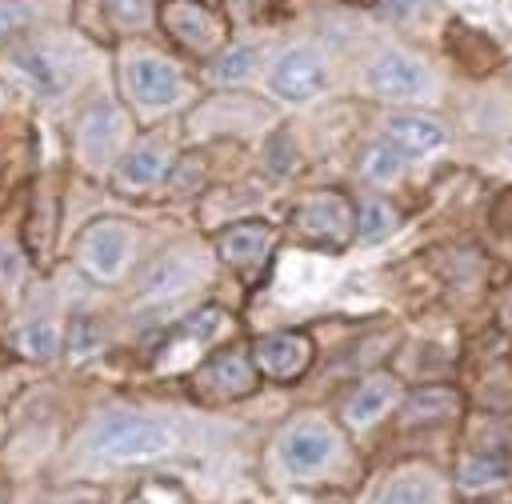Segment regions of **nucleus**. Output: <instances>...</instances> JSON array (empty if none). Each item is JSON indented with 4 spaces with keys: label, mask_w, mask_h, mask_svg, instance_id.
I'll return each mask as SVG.
<instances>
[{
    "label": "nucleus",
    "mask_w": 512,
    "mask_h": 504,
    "mask_svg": "<svg viewBox=\"0 0 512 504\" xmlns=\"http://www.w3.org/2000/svg\"><path fill=\"white\" fill-rule=\"evenodd\" d=\"M172 444H176V432H172L164 420L136 416V412H112V416L96 428V440H92V448H96L104 460H116V464L156 460V456H164Z\"/></svg>",
    "instance_id": "f257e3e1"
},
{
    "label": "nucleus",
    "mask_w": 512,
    "mask_h": 504,
    "mask_svg": "<svg viewBox=\"0 0 512 504\" xmlns=\"http://www.w3.org/2000/svg\"><path fill=\"white\" fill-rule=\"evenodd\" d=\"M324 84H328L324 56H320L316 48H308V44L288 48V52L272 64V72H268V88H272L280 100H288V104H308L312 96L324 92Z\"/></svg>",
    "instance_id": "f03ea898"
},
{
    "label": "nucleus",
    "mask_w": 512,
    "mask_h": 504,
    "mask_svg": "<svg viewBox=\"0 0 512 504\" xmlns=\"http://www.w3.org/2000/svg\"><path fill=\"white\" fill-rule=\"evenodd\" d=\"M364 80L376 96H388V100H416L428 92V68L404 52H380L368 64Z\"/></svg>",
    "instance_id": "7ed1b4c3"
},
{
    "label": "nucleus",
    "mask_w": 512,
    "mask_h": 504,
    "mask_svg": "<svg viewBox=\"0 0 512 504\" xmlns=\"http://www.w3.org/2000/svg\"><path fill=\"white\" fill-rule=\"evenodd\" d=\"M308 360H312V344L304 332H272L260 336L252 348V364L268 380H296L308 368Z\"/></svg>",
    "instance_id": "20e7f679"
},
{
    "label": "nucleus",
    "mask_w": 512,
    "mask_h": 504,
    "mask_svg": "<svg viewBox=\"0 0 512 504\" xmlns=\"http://www.w3.org/2000/svg\"><path fill=\"white\" fill-rule=\"evenodd\" d=\"M296 228L320 244H344L348 228H352V208L344 196L328 192V196H312L296 208Z\"/></svg>",
    "instance_id": "39448f33"
},
{
    "label": "nucleus",
    "mask_w": 512,
    "mask_h": 504,
    "mask_svg": "<svg viewBox=\"0 0 512 504\" xmlns=\"http://www.w3.org/2000/svg\"><path fill=\"white\" fill-rule=\"evenodd\" d=\"M124 80H128V92L148 108H164V104L180 100V72L160 56H136L124 72Z\"/></svg>",
    "instance_id": "423d86ee"
},
{
    "label": "nucleus",
    "mask_w": 512,
    "mask_h": 504,
    "mask_svg": "<svg viewBox=\"0 0 512 504\" xmlns=\"http://www.w3.org/2000/svg\"><path fill=\"white\" fill-rule=\"evenodd\" d=\"M336 456V436L320 424H296L280 436V460L288 472H316Z\"/></svg>",
    "instance_id": "0eeeda50"
},
{
    "label": "nucleus",
    "mask_w": 512,
    "mask_h": 504,
    "mask_svg": "<svg viewBox=\"0 0 512 504\" xmlns=\"http://www.w3.org/2000/svg\"><path fill=\"white\" fill-rule=\"evenodd\" d=\"M132 252V236L120 224H92L80 236V260L92 276H116Z\"/></svg>",
    "instance_id": "6e6552de"
},
{
    "label": "nucleus",
    "mask_w": 512,
    "mask_h": 504,
    "mask_svg": "<svg viewBox=\"0 0 512 504\" xmlns=\"http://www.w3.org/2000/svg\"><path fill=\"white\" fill-rule=\"evenodd\" d=\"M196 384L208 388V392H216V396H244V392H252L256 376H252L244 352H240V348H228V352H216V356L200 368Z\"/></svg>",
    "instance_id": "1a4fd4ad"
},
{
    "label": "nucleus",
    "mask_w": 512,
    "mask_h": 504,
    "mask_svg": "<svg viewBox=\"0 0 512 504\" xmlns=\"http://www.w3.org/2000/svg\"><path fill=\"white\" fill-rule=\"evenodd\" d=\"M160 20L172 28V36H180L192 48H208L220 36L216 16L204 4H196V0H168L164 12H160Z\"/></svg>",
    "instance_id": "9d476101"
},
{
    "label": "nucleus",
    "mask_w": 512,
    "mask_h": 504,
    "mask_svg": "<svg viewBox=\"0 0 512 504\" xmlns=\"http://www.w3.org/2000/svg\"><path fill=\"white\" fill-rule=\"evenodd\" d=\"M272 244V228L260 224V220H244V224H232L216 236V252L228 260V264H256Z\"/></svg>",
    "instance_id": "9b49d317"
},
{
    "label": "nucleus",
    "mask_w": 512,
    "mask_h": 504,
    "mask_svg": "<svg viewBox=\"0 0 512 504\" xmlns=\"http://www.w3.org/2000/svg\"><path fill=\"white\" fill-rule=\"evenodd\" d=\"M384 132H388V144L408 156H424L444 144V128L428 116H388Z\"/></svg>",
    "instance_id": "f8f14e48"
},
{
    "label": "nucleus",
    "mask_w": 512,
    "mask_h": 504,
    "mask_svg": "<svg viewBox=\"0 0 512 504\" xmlns=\"http://www.w3.org/2000/svg\"><path fill=\"white\" fill-rule=\"evenodd\" d=\"M120 128H124V120H120V112L112 104L92 108L84 116V124H80V148H84V156L88 160L112 156L116 152V140H120Z\"/></svg>",
    "instance_id": "ddd939ff"
},
{
    "label": "nucleus",
    "mask_w": 512,
    "mask_h": 504,
    "mask_svg": "<svg viewBox=\"0 0 512 504\" xmlns=\"http://www.w3.org/2000/svg\"><path fill=\"white\" fill-rule=\"evenodd\" d=\"M168 168V152L160 144H136L124 160H120V184L124 188H144V184H156Z\"/></svg>",
    "instance_id": "4468645a"
},
{
    "label": "nucleus",
    "mask_w": 512,
    "mask_h": 504,
    "mask_svg": "<svg viewBox=\"0 0 512 504\" xmlns=\"http://www.w3.org/2000/svg\"><path fill=\"white\" fill-rule=\"evenodd\" d=\"M388 404H392V380H388V376H368V380L352 392L344 416H348V424L360 428V424H372Z\"/></svg>",
    "instance_id": "2eb2a0df"
},
{
    "label": "nucleus",
    "mask_w": 512,
    "mask_h": 504,
    "mask_svg": "<svg viewBox=\"0 0 512 504\" xmlns=\"http://www.w3.org/2000/svg\"><path fill=\"white\" fill-rule=\"evenodd\" d=\"M16 348H20L28 360H52L56 348H60V332H56V324H48V320L24 324V328L16 332Z\"/></svg>",
    "instance_id": "dca6fc26"
},
{
    "label": "nucleus",
    "mask_w": 512,
    "mask_h": 504,
    "mask_svg": "<svg viewBox=\"0 0 512 504\" xmlns=\"http://www.w3.org/2000/svg\"><path fill=\"white\" fill-rule=\"evenodd\" d=\"M252 68H256V48H252V44H232V48H224V52L216 56L212 80H216V84H236V80H244Z\"/></svg>",
    "instance_id": "f3484780"
},
{
    "label": "nucleus",
    "mask_w": 512,
    "mask_h": 504,
    "mask_svg": "<svg viewBox=\"0 0 512 504\" xmlns=\"http://www.w3.org/2000/svg\"><path fill=\"white\" fill-rule=\"evenodd\" d=\"M396 228V212L384 204V200H364L360 212H356V236L360 240H380Z\"/></svg>",
    "instance_id": "a211bd4d"
},
{
    "label": "nucleus",
    "mask_w": 512,
    "mask_h": 504,
    "mask_svg": "<svg viewBox=\"0 0 512 504\" xmlns=\"http://www.w3.org/2000/svg\"><path fill=\"white\" fill-rule=\"evenodd\" d=\"M504 476H508V460H500V456H468L460 464V488H484Z\"/></svg>",
    "instance_id": "6ab92c4d"
},
{
    "label": "nucleus",
    "mask_w": 512,
    "mask_h": 504,
    "mask_svg": "<svg viewBox=\"0 0 512 504\" xmlns=\"http://www.w3.org/2000/svg\"><path fill=\"white\" fill-rule=\"evenodd\" d=\"M376 504H436V492H432V484L420 480V476H400V480H392V484L380 492Z\"/></svg>",
    "instance_id": "aec40b11"
},
{
    "label": "nucleus",
    "mask_w": 512,
    "mask_h": 504,
    "mask_svg": "<svg viewBox=\"0 0 512 504\" xmlns=\"http://www.w3.org/2000/svg\"><path fill=\"white\" fill-rule=\"evenodd\" d=\"M456 396L452 392H444V388H424V392H416L412 400H408V412H404V420H428V416H448V412H456Z\"/></svg>",
    "instance_id": "412c9836"
},
{
    "label": "nucleus",
    "mask_w": 512,
    "mask_h": 504,
    "mask_svg": "<svg viewBox=\"0 0 512 504\" xmlns=\"http://www.w3.org/2000/svg\"><path fill=\"white\" fill-rule=\"evenodd\" d=\"M400 168H404V156H400L392 144H372V148H368V156H364V172H368L376 184L396 180V176H400Z\"/></svg>",
    "instance_id": "4be33fe9"
},
{
    "label": "nucleus",
    "mask_w": 512,
    "mask_h": 504,
    "mask_svg": "<svg viewBox=\"0 0 512 504\" xmlns=\"http://www.w3.org/2000/svg\"><path fill=\"white\" fill-rule=\"evenodd\" d=\"M104 12H108V20L120 24V28H144L148 16H152L148 0H104Z\"/></svg>",
    "instance_id": "5701e85b"
},
{
    "label": "nucleus",
    "mask_w": 512,
    "mask_h": 504,
    "mask_svg": "<svg viewBox=\"0 0 512 504\" xmlns=\"http://www.w3.org/2000/svg\"><path fill=\"white\" fill-rule=\"evenodd\" d=\"M184 280H188V268H176V260H168V264H156V272L144 280V292L148 296H160V292L180 288Z\"/></svg>",
    "instance_id": "b1692460"
},
{
    "label": "nucleus",
    "mask_w": 512,
    "mask_h": 504,
    "mask_svg": "<svg viewBox=\"0 0 512 504\" xmlns=\"http://www.w3.org/2000/svg\"><path fill=\"white\" fill-rule=\"evenodd\" d=\"M32 20V8L20 4V0H0V36L16 32V28H28Z\"/></svg>",
    "instance_id": "393cba45"
},
{
    "label": "nucleus",
    "mask_w": 512,
    "mask_h": 504,
    "mask_svg": "<svg viewBox=\"0 0 512 504\" xmlns=\"http://www.w3.org/2000/svg\"><path fill=\"white\" fill-rule=\"evenodd\" d=\"M504 316H508V324H512V300H508V308H504Z\"/></svg>",
    "instance_id": "a878e982"
}]
</instances>
